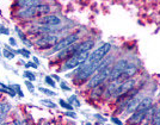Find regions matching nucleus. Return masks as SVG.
<instances>
[{"mask_svg": "<svg viewBox=\"0 0 160 125\" xmlns=\"http://www.w3.org/2000/svg\"><path fill=\"white\" fill-rule=\"evenodd\" d=\"M107 66H109L108 60H102L98 62H85L80 66L79 70L77 73V79L80 81H86L92 74H94L96 72H98L99 69Z\"/></svg>", "mask_w": 160, "mask_h": 125, "instance_id": "f257e3e1", "label": "nucleus"}, {"mask_svg": "<svg viewBox=\"0 0 160 125\" xmlns=\"http://www.w3.org/2000/svg\"><path fill=\"white\" fill-rule=\"evenodd\" d=\"M110 72H111L110 66H107V67H104V68H102V69H99L98 72L96 73V75H94L93 78L88 81L87 87H88V88H96V87H98V86L103 85V82L107 79H109Z\"/></svg>", "mask_w": 160, "mask_h": 125, "instance_id": "f03ea898", "label": "nucleus"}, {"mask_svg": "<svg viewBox=\"0 0 160 125\" xmlns=\"http://www.w3.org/2000/svg\"><path fill=\"white\" fill-rule=\"evenodd\" d=\"M90 56V51L87 53H81V54H77L72 56L71 59H68L63 66V69L66 70H69V69H73V68H77L78 66H81L82 63H85Z\"/></svg>", "mask_w": 160, "mask_h": 125, "instance_id": "7ed1b4c3", "label": "nucleus"}, {"mask_svg": "<svg viewBox=\"0 0 160 125\" xmlns=\"http://www.w3.org/2000/svg\"><path fill=\"white\" fill-rule=\"evenodd\" d=\"M110 50H111V44L110 43H104L98 49H96L92 54H90V56H88L86 62H98V61H102V60H104V57L109 54Z\"/></svg>", "mask_w": 160, "mask_h": 125, "instance_id": "20e7f679", "label": "nucleus"}, {"mask_svg": "<svg viewBox=\"0 0 160 125\" xmlns=\"http://www.w3.org/2000/svg\"><path fill=\"white\" fill-rule=\"evenodd\" d=\"M129 65L130 63L128 62L127 60H120L118 62H116L112 68H111V72H110V75H109V80L110 81H115V80L120 79V76L129 67Z\"/></svg>", "mask_w": 160, "mask_h": 125, "instance_id": "39448f33", "label": "nucleus"}, {"mask_svg": "<svg viewBox=\"0 0 160 125\" xmlns=\"http://www.w3.org/2000/svg\"><path fill=\"white\" fill-rule=\"evenodd\" d=\"M56 43H58V36L56 35H44L35 42L36 46L38 49H42V50L49 49V48L55 46Z\"/></svg>", "mask_w": 160, "mask_h": 125, "instance_id": "423d86ee", "label": "nucleus"}, {"mask_svg": "<svg viewBox=\"0 0 160 125\" xmlns=\"http://www.w3.org/2000/svg\"><path fill=\"white\" fill-rule=\"evenodd\" d=\"M78 38H79L78 35H69V36H67L65 38H62V40L59 41V42L53 46L52 53H56V51H61V50L66 49V48H68L69 46L74 44V43L78 41Z\"/></svg>", "mask_w": 160, "mask_h": 125, "instance_id": "0eeeda50", "label": "nucleus"}, {"mask_svg": "<svg viewBox=\"0 0 160 125\" xmlns=\"http://www.w3.org/2000/svg\"><path fill=\"white\" fill-rule=\"evenodd\" d=\"M40 5L38 1H35V4L31 5V6H28L22 8L19 11V16L20 18H33L35 16H37V6Z\"/></svg>", "mask_w": 160, "mask_h": 125, "instance_id": "6e6552de", "label": "nucleus"}, {"mask_svg": "<svg viewBox=\"0 0 160 125\" xmlns=\"http://www.w3.org/2000/svg\"><path fill=\"white\" fill-rule=\"evenodd\" d=\"M38 23L41 25H47V26H56L61 24V19L59 17L54 16V14H48V16H44L38 19Z\"/></svg>", "mask_w": 160, "mask_h": 125, "instance_id": "1a4fd4ad", "label": "nucleus"}, {"mask_svg": "<svg viewBox=\"0 0 160 125\" xmlns=\"http://www.w3.org/2000/svg\"><path fill=\"white\" fill-rule=\"evenodd\" d=\"M134 85H135V80H133V79H129V80L123 81V82L120 85V87H118V89L116 91V93H115V95H113V97H116V98H117V97H120V95H122V94H124V93L132 91Z\"/></svg>", "mask_w": 160, "mask_h": 125, "instance_id": "9d476101", "label": "nucleus"}, {"mask_svg": "<svg viewBox=\"0 0 160 125\" xmlns=\"http://www.w3.org/2000/svg\"><path fill=\"white\" fill-rule=\"evenodd\" d=\"M78 46H79V44H72V46H69L68 48H66V49H63V50H61L60 53H59V55H58V57L60 60H68L71 59L72 56H74L75 54H77V51H78Z\"/></svg>", "mask_w": 160, "mask_h": 125, "instance_id": "9b49d317", "label": "nucleus"}, {"mask_svg": "<svg viewBox=\"0 0 160 125\" xmlns=\"http://www.w3.org/2000/svg\"><path fill=\"white\" fill-rule=\"evenodd\" d=\"M147 111H135L132 114V117L128 119V124L129 125H138L145 119Z\"/></svg>", "mask_w": 160, "mask_h": 125, "instance_id": "f8f14e48", "label": "nucleus"}, {"mask_svg": "<svg viewBox=\"0 0 160 125\" xmlns=\"http://www.w3.org/2000/svg\"><path fill=\"white\" fill-rule=\"evenodd\" d=\"M136 72H138V68L135 66H133V65H129V67L123 72V74L121 75L118 80H120L121 82H123V81H126V80H129L133 75L136 74Z\"/></svg>", "mask_w": 160, "mask_h": 125, "instance_id": "ddd939ff", "label": "nucleus"}, {"mask_svg": "<svg viewBox=\"0 0 160 125\" xmlns=\"http://www.w3.org/2000/svg\"><path fill=\"white\" fill-rule=\"evenodd\" d=\"M121 84H122V82H121L120 80H115V81H111V84H109V87H108L107 91H105L107 98H111V97L115 95V93L118 89V87H120Z\"/></svg>", "mask_w": 160, "mask_h": 125, "instance_id": "4468645a", "label": "nucleus"}, {"mask_svg": "<svg viewBox=\"0 0 160 125\" xmlns=\"http://www.w3.org/2000/svg\"><path fill=\"white\" fill-rule=\"evenodd\" d=\"M11 110V105L7 104V103H0V125L4 124L5 122V118L8 114V112Z\"/></svg>", "mask_w": 160, "mask_h": 125, "instance_id": "2eb2a0df", "label": "nucleus"}, {"mask_svg": "<svg viewBox=\"0 0 160 125\" xmlns=\"http://www.w3.org/2000/svg\"><path fill=\"white\" fill-rule=\"evenodd\" d=\"M140 99L138 98V97H134L132 100H129L127 103V105H126V112H128V113H132V112H135L136 111V108H138V106H139V104H140Z\"/></svg>", "mask_w": 160, "mask_h": 125, "instance_id": "dca6fc26", "label": "nucleus"}, {"mask_svg": "<svg viewBox=\"0 0 160 125\" xmlns=\"http://www.w3.org/2000/svg\"><path fill=\"white\" fill-rule=\"evenodd\" d=\"M94 46V42L93 41H85V42H82L81 44H79V46H78V51H77V54H81V53H87V51H90L92 48H93ZM75 54V55H77Z\"/></svg>", "mask_w": 160, "mask_h": 125, "instance_id": "f3484780", "label": "nucleus"}, {"mask_svg": "<svg viewBox=\"0 0 160 125\" xmlns=\"http://www.w3.org/2000/svg\"><path fill=\"white\" fill-rule=\"evenodd\" d=\"M151 106H152V99L151 98H143L140 101V104H139V106H138L136 111H147Z\"/></svg>", "mask_w": 160, "mask_h": 125, "instance_id": "a211bd4d", "label": "nucleus"}, {"mask_svg": "<svg viewBox=\"0 0 160 125\" xmlns=\"http://www.w3.org/2000/svg\"><path fill=\"white\" fill-rule=\"evenodd\" d=\"M16 50H13V49H11L10 46H7L4 49V51H2V56L4 57H6L7 60H13L14 56H16Z\"/></svg>", "mask_w": 160, "mask_h": 125, "instance_id": "6ab92c4d", "label": "nucleus"}, {"mask_svg": "<svg viewBox=\"0 0 160 125\" xmlns=\"http://www.w3.org/2000/svg\"><path fill=\"white\" fill-rule=\"evenodd\" d=\"M50 11V6L49 5H44V4H40L37 6V16H43L47 14Z\"/></svg>", "mask_w": 160, "mask_h": 125, "instance_id": "aec40b11", "label": "nucleus"}, {"mask_svg": "<svg viewBox=\"0 0 160 125\" xmlns=\"http://www.w3.org/2000/svg\"><path fill=\"white\" fill-rule=\"evenodd\" d=\"M60 106L61 107H63V108H66V110H68V111H71L72 108H73V106L71 105L69 103H67L66 100H63V99H60Z\"/></svg>", "mask_w": 160, "mask_h": 125, "instance_id": "412c9836", "label": "nucleus"}, {"mask_svg": "<svg viewBox=\"0 0 160 125\" xmlns=\"http://www.w3.org/2000/svg\"><path fill=\"white\" fill-rule=\"evenodd\" d=\"M68 101H69V104L72 106H77V107H79L80 106V103L79 100H78V98L75 97V95H72V97H69V99H68Z\"/></svg>", "mask_w": 160, "mask_h": 125, "instance_id": "4be33fe9", "label": "nucleus"}, {"mask_svg": "<svg viewBox=\"0 0 160 125\" xmlns=\"http://www.w3.org/2000/svg\"><path fill=\"white\" fill-rule=\"evenodd\" d=\"M38 89H40L41 93H44V94H47V95H49V97H54V95H56V93L54 92V91L47 89V88H44V87H40Z\"/></svg>", "mask_w": 160, "mask_h": 125, "instance_id": "5701e85b", "label": "nucleus"}, {"mask_svg": "<svg viewBox=\"0 0 160 125\" xmlns=\"http://www.w3.org/2000/svg\"><path fill=\"white\" fill-rule=\"evenodd\" d=\"M103 88H104V86L103 85H100V86H98V87L93 88V89H96V91H94V93L92 94V97L96 98V97H98V95H102V93H103Z\"/></svg>", "mask_w": 160, "mask_h": 125, "instance_id": "b1692460", "label": "nucleus"}, {"mask_svg": "<svg viewBox=\"0 0 160 125\" xmlns=\"http://www.w3.org/2000/svg\"><path fill=\"white\" fill-rule=\"evenodd\" d=\"M24 76L28 79V81H35V79H36V76H35V74H33L32 72H29V70H27V72H24Z\"/></svg>", "mask_w": 160, "mask_h": 125, "instance_id": "393cba45", "label": "nucleus"}, {"mask_svg": "<svg viewBox=\"0 0 160 125\" xmlns=\"http://www.w3.org/2000/svg\"><path fill=\"white\" fill-rule=\"evenodd\" d=\"M16 53L22 54V55H23L25 59L30 57V55H31V54H30V51H29V50H27V49H19V50H16Z\"/></svg>", "mask_w": 160, "mask_h": 125, "instance_id": "a878e982", "label": "nucleus"}, {"mask_svg": "<svg viewBox=\"0 0 160 125\" xmlns=\"http://www.w3.org/2000/svg\"><path fill=\"white\" fill-rule=\"evenodd\" d=\"M44 82H46L48 86H52V87H55V86H56L55 81L52 79V76H46V78H44Z\"/></svg>", "mask_w": 160, "mask_h": 125, "instance_id": "bb28decb", "label": "nucleus"}, {"mask_svg": "<svg viewBox=\"0 0 160 125\" xmlns=\"http://www.w3.org/2000/svg\"><path fill=\"white\" fill-rule=\"evenodd\" d=\"M41 103L43 104V105L48 106V107H56V105L55 104H53V101H50V100H46V99H43V100H41Z\"/></svg>", "mask_w": 160, "mask_h": 125, "instance_id": "cd10ccee", "label": "nucleus"}, {"mask_svg": "<svg viewBox=\"0 0 160 125\" xmlns=\"http://www.w3.org/2000/svg\"><path fill=\"white\" fill-rule=\"evenodd\" d=\"M25 85H27L29 92L33 93V91H35V87H33V85L31 84V81H28V80H27V81H25Z\"/></svg>", "mask_w": 160, "mask_h": 125, "instance_id": "c85d7f7f", "label": "nucleus"}, {"mask_svg": "<svg viewBox=\"0 0 160 125\" xmlns=\"http://www.w3.org/2000/svg\"><path fill=\"white\" fill-rule=\"evenodd\" d=\"M16 31H17V33L19 35V38H20V40H22V41L27 40V38H25V36H24V33H23L22 31H20L19 27H16Z\"/></svg>", "mask_w": 160, "mask_h": 125, "instance_id": "c756f323", "label": "nucleus"}, {"mask_svg": "<svg viewBox=\"0 0 160 125\" xmlns=\"http://www.w3.org/2000/svg\"><path fill=\"white\" fill-rule=\"evenodd\" d=\"M0 33H6V35H8V30L2 24H0Z\"/></svg>", "mask_w": 160, "mask_h": 125, "instance_id": "7c9ffc66", "label": "nucleus"}, {"mask_svg": "<svg viewBox=\"0 0 160 125\" xmlns=\"http://www.w3.org/2000/svg\"><path fill=\"white\" fill-rule=\"evenodd\" d=\"M8 43H10V44H11L12 46H17V42H16V40H14L13 37H10V38H8Z\"/></svg>", "mask_w": 160, "mask_h": 125, "instance_id": "2f4dec72", "label": "nucleus"}, {"mask_svg": "<svg viewBox=\"0 0 160 125\" xmlns=\"http://www.w3.org/2000/svg\"><path fill=\"white\" fill-rule=\"evenodd\" d=\"M25 66L30 67V68H37V65H36V63H33V62H28Z\"/></svg>", "mask_w": 160, "mask_h": 125, "instance_id": "473e14b6", "label": "nucleus"}, {"mask_svg": "<svg viewBox=\"0 0 160 125\" xmlns=\"http://www.w3.org/2000/svg\"><path fill=\"white\" fill-rule=\"evenodd\" d=\"M111 120H112V122H113V123H115L116 125H122V123H121L120 119H117V118H115V117H112V118H111Z\"/></svg>", "mask_w": 160, "mask_h": 125, "instance_id": "72a5a7b5", "label": "nucleus"}, {"mask_svg": "<svg viewBox=\"0 0 160 125\" xmlns=\"http://www.w3.org/2000/svg\"><path fill=\"white\" fill-rule=\"evenodd\" d=\"M67 116H69V117H72V118H77V114L73 113V112H66Z\"/></svg>", "mask_w": 160, "mask_h": 125, "instance_id": "f704fd0d", "label": "nucleus"}, {"mask_svg": "<svg viewBox=\"0 0 160 125\" xmlns=\"http://www.w3.org/2000/svg\"><path fill=\"white\" fill-rule=\"evenodd\" d=\"M13 125H24V123H23L22 120H18V119H17V120L13 122Z\"/></svg>", "mask_w": 160, "mask_h": 125, "instance_id": "c9c22d12", "label": "nucleus"}, {"mask_svg": "<svg viewBox=\"0 0 160 125\" xmlns=\"http://www.w3.org/2000/svg\"><path fill=\"white\" fill-rule=\"evenodd\" d=\"M61 87H62V89H66V91H69V89H71L69 87H67V86L65 85V82H61Z\"/></svg>", "mask_w": 160, "mask_h": 125, "instance_id": "e433bc0d", "label": "nucleus"}, {"mask_svg": "<svg viewBox=\"0 0 160 125\" xmlns=\"http://www.w3.org/2000/svg\"><path fill=\"white\" fill-rule=\"evenodd\" d=\"M33 62H35L36 65H38V60L36 59V57H33Z\"/></svg>", "mask_w": 160, "mask_h": 125, "instance_id": "4c0bfd02", "label": "nucleus"}, {"mask_svg": "<svg viewBox=\"0 0 160 125\" xmlns=\"http://www.w3.org/2000/svg\"><path fill=\"white\" fill-rule=\"evenodd\" d=\"M1 125H10V124H8V123H6V122H5L4 124H1Z\"/></svg>", "mask_w": 160, "mask_h": 125, "instance_id": "58836bf2", "label": "nucleus"}, {"mask_svg": "<svg viewBox=\"0 0 160 125\" xmlns=\"http://www.w3.org/2000/svg\"><path fill=\"white\" fill-rule=\"evenodd\" d=\"M85 125H92V124H91V123H90V122H88V123H86V124H85Z\"/></svg>", "mask_w": 160, "mask_h": 125, "instance_id": "ea45409f", "label": "nucleus"}, {"mask_svg": "<svg viewBox=\"0 0 160 125\" xmlns=\"http://www.w3.org/2000/svg\"><path fill=\"white\" fill-rule=\"evenodd\" d=\"M1 56H2V54H1V51H0V60H1Z\"/></svg>", "mask_w": 160, "mask_h": 125, "instance_id": "a19ab883", "label": "nucleus"}, {"mask_svg": "<svg viewBox=\"0 0 160 125\" xmlns=\"http://www.w3.org/2000/svg\"><path fill=\"white\" fill-rule=\"evenodd\" d=\"M158 113H160V107H159V110H158Z\"/></svg>", "mask_w": 160, "mask_h": 125, "instance_id": "79ce46f5", "label": "nucleus"}]
</instances>
